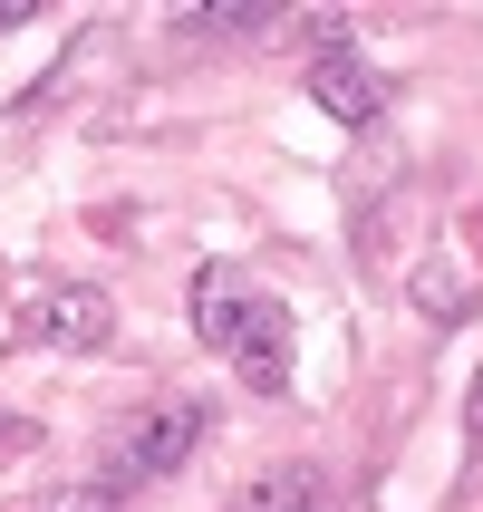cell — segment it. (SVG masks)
Returning a JSON list of instances; mask_svg holds the SVG:
<instances>
[{"instance_id":"6da1fadb","label":"cell","mask_w":483,"mask_h":512,"mask_svg":"<svg viewBox=\"0 0 483 512\" xmlns=\"http://www.w3.org/2000/svg\"><path fill=\"white\" fill-rule=\"evenodd\" d=\"M194 329H203V348H223L242 368L252 397H281L290 387V310L271 290H252L242 271H223V261L194 271Z\"/></svg>"},{"instance_id":"7a4b0ae2","label":"cell","mask_w":483,"mask_h":512,"mask_svg":"<svg viewBox=\"0 0 483 512\" xmlns=\"http://www.w3.org/2000/svg\"><path fill=\"white\" fill-rule=\"evenodd\" d=\"M203 426H213V406H203V397H165V406H145V416H126V426L107 435V455H97V493L165 484L174 464L203 445Z\"/></svg>"},{"instance_id":"3957f363","label":"cell","mask_w":483,"mask_h":512,"mask_svg":"<svg viewBox=\"0 0 483 512\" xmlns=\"http://www.w3.org/2000/svg\"><path fill=\"white\" fill-rule=\"evenodd\" d=\"M20 339L29 348H58V358H97V348L116 339V300L97 281H58V271H39V281H20Z\"/></svg>"},{"instance_id":"277c9868","label":"cell","mask_w":483,"mask_h":512,"mask_svg":"<svg viewBox=\"0 0 483 512\" xmlns=\"http://www.w3.org/2000/svg\"><path fill=\"white\" fill-rule=\"evenodd\" d=\"M310 107H319V116H339L348 136H368L377 116H387V78H377L368 58L348 49V29H339V20L319 29V58H310Z\"/></svg>"},{"instance_id":"5b68a950","label":"cell","mask_w":483,"mask_h":512,"mask_svg":"<svg viewBox=\"0 0 483 512\" xmlns=\"http://www.w3.org/2000/svg\"><path fill=\"white\" fill-rule=\"evenodd\" d=\"M329 503V474L319 464H271V474H252V484L232 493V512H310Z\"/></svg>"},{"instance_id":"8992f818","label":"cell","mask_w":483,"mask_h":512,"mask_svg":"<svg viewBox=\"0 0 483 512\" xmlns=\"http://www.w3.org/2000/svg\"><path fill=\"white\" fill-rule=\"evenodd\" d=\"M184 29H213V39H252V29H281V10H271V0H203V10H184Z\"/></svg>"},{"instance_id":"52a82bcc","label":"cell","mask_w":483,"mask_h":512,"mask_svg":"<svg viewBox=\"0 0 483 512\" xmlns=\"http://www.w3.org/2000/svg\"><path fill=\"white\" fill-rule=\"evenodd\" d=\"M406 290H416V310H426V319H464V310H474V290H464L455 271H445V261H426V271H406Z\"/></svg>"},{"instance_id":"ba28073f","label":"cell","mask_w":483,"mask_h":512,"mask_svg":"<svg viewBox=\"0 0 483 512\" xmlns=\"http://www.w3.org/2000/svg\"><path fill=\"white\" fill-rule=\"evenodd\" d=\"M29 512H116V493H97V484H58V493H39Z\"/></svg>"},{"instance_id":"9c48e42d","label":"cell","mask_w":483,"mask_h":512,"mask_svg":"<svg viewBox=\"0 0 483 512\" xmlns=\"http://www.w3.org/2000/svg\"><path fill=\"white\" fill-rule=\"evenodd\" d=\"M0 445H10V455H20V445H39V426H29L20 406H0Z\"/></svg>"},{"instance_id":"30bf717a","label":"cell","mask_w":483,"mask_h":512,"mask_svg":"<svg viewBox=\"0 0 483 512\" xmlns=\"http://www.w3.org/2000/svg\"><path fill=\"white\" fill-rule=\"evenodd\" d=\"M464 435L483 445V368H474V397H464Z\"/></svg>"}]
</instances>
